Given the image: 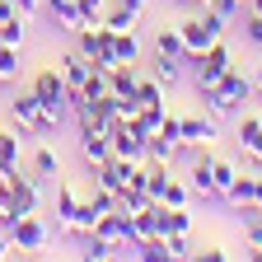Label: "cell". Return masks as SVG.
<instances>
[{
  "instance_id": "obj_1",
  "label": "cell",
  "mask_w": 262,
  "mask_h": 262,
  "mask_svg": "<svg viewBox=\"0 0 262 262\" xmlns=\"http://www.w3.org/2000/svg\"><path fill=\"white\" fill-rule=\"evenodd\" d=\"M248 98H253V80H248L244 71H234V66H229V71H225L211 89H202V103H206V113H211L215 122L239 117Z\"/></svg>"
},
{
  "instance_id": "obj_2",
  "label": "cell",
  "mask_w": 262,
  "mask_h": 262,
  "mask_svg": "<svg viewBox=\"0 0 262 262\" xmlns=\"http://www.w3.org/2000/svg\"><path fill=\"white\" fill-rule=\"evenodd\" d=\"M178 33H183V47H187V61H192V56H202L215 38H225V19H220V14H211V10H202V14L183 19V24H178ZM187 61H183V66H187Z\"/></svg>"
},
{
  "instance_id": "obj_3",
  "label": "cell",
  "mask_w": 262,
  "mask_h": 262,
  "mask_svg": "<svg viewBox=\"0 0 262 262\" xmlns=\"http://www.w3.org/2000/svg\"><path fill=\"white\" fill-rule=\"evenodd\" d=\"M10 117H14L19 131H28V136H56V126H61V122H52L42 113V103H38V94H33V89H24V94L10 98Z\"/></svg>"
},
{
  "instance_id": "obj_4",
  "label": "cell",
  "mask_w": 262,
  "mask_h": 262,
  "mask_svg": "<svg viewBox=\"0 0 262 262\" xmlns=\"http://www.w3.org/2000/svg\"><path fill=\"white\" fill-rule=\"evenodd\" d=\"M28 89L38 94V103H42V113H47L52 122H61L66 113H71V94H66V80H61L56 66H52V71H38Z\"/></svg>"
},
{
  "instance_id": "obj_5",
  "label": "cell",
  "mask_w": 262,
  "mask_h": 262,
  "mask_svg": "<svg viewBox=\"0 0 262 262\" xmlns=\"http://www.w3.org/2000/svg\"><path fill=\"white\" fill-rule=\"evenodd\" d=\"M187 66H192L196 94H202V89H211V84H215V80H220V75L229 71V66H234V56H229V42H225V38H215V42H211V47H206L202 56H192Z\"/></svg>"
},
{
  "instance_id": "obj_6",
  "label": "cell",
  "mask_w": 262,
  "mask_h": 262,
  "mask_svg": "<svg viewBox=\"0 0 262 262\" xmlns=\"http://www.w3.org/2000/svg\"><path fill=\"white\" fill-rule=\"evenodd\" d=\"M5 234H10V244H14V253H42V248L52 244V229L42 225V215H38V211L14 215Z\"/></svg>"
},
{
  "instance_id": "obj_7",
  "label": "cell",
  "mask_w": 262,
  "mask_h": 262,
  "mask_svg": "<svg viewBox=\"0 0 262 262\" xmlns=\"http://www.w3.org/2000/svg\"><path fill=\"white\" fill-rule=\"evenodd\" d=\"M108 136H113V155H122V159H131V164H145V159H150V145H145V136L136 131V122H131V117H117Z\"/></svg>"
},
{
  "instance_id": "obj_8",
  "label": "cell",
  "mask_w": 262,
  "mask_h": 262,
  "mask_svg": "<svg viewBox=\"0 0 262 262\" xmlns=\"http://www.w3.org/2000/svg\"><path fill=\"white\" fill-rule=\"evenodd\" d=\"M5 211H10V215L38 211V178H24V169L10 173V178H5Z\"/></svg>"
},
{
  "instance_id": "obj_9",
  "label": "cell",
  "mask_w": 262,
  "mask_h": 262,
  "mask_svg": "<svg viewBox=\"0 0 262 262\" xmlns=\"http://www.w3.org/2000/svg\"><path fill=\"white\" fill-rule=\"evenodd\" d=\"M80 155H84L89 169L108 164L113 159V136H108V131H98V126H80Z\"/></svg>"
},
{
  "instance_id": "obj_10",
  "label": "cell",
  "mask_w": 262,
  "mask_h": 262,
  "mask_svg": "<svg viewBox=\"0 0 262 262\" xmlns=\"http://www.w3.org/2000/svg\"><path fill=\"white\" fill-rule=\"evenodd\" d=\"M150 61H173V66H183L187 61V47H183V33L178 28H155V42H150Z\"/></svg>"
},
{
  "instance_id": "obj_11",
  "label": "cell",
  "mask_w": 262,
  "mask_h": 262,
  "mask_svg": "<svg viewBox=\"0 0 262 262\" xmlns=\"http://www.w3.org/2000/svg\"><path fill=\"white\" fill-rule=\"evenodd\" d=\"M56 71H61V80H66V94H84V80H89L94 66H89V56H80V52L71 47V52L56 61Z\"/></svg>"
},
{
  "instance_id": "obj_12",
  "label": "cell",
  "mask_w": 262,
  "mask_h": 262,
  "mask_svg": "<svg viewBox=\"0 0 262 262\" xmlns=\"http://www.w3.org/2000/svg\"><path fill=\"white\" fill-rule=\"evenodd\" d=\"M155 234H192V215H187V206H164V202H155Z\"/></svg>"
},
{
  "instance_id": "obj_13",
  "label": "cell",
  "mask_w": 262,
  "mask_h": 262,
  "mask_svg": "<svg viewBox=\"0 0 262 262\" xmlns=\"http://www.w3.org/2000/svg\"><path fill=\"white\" fill-rule=\"evenodd\" d=\"M187 187H192V196H202V202H215V192H211V145L187 164Z\"/></svg>"
},
{
  "instance_id": "obj_14",
  "label": "cell",
  "mask_w": 262,
  "mask_h": 262,
  "mask_svg": "<svg viewBox=\"0 0 262 262\" xmlns=\"http://www.w3.org/2000/svg\"><path fill=\"white\" fill-rule=\"evenodd\" d=\"M234 145L244 155H257L262 150V117L257 113H239V122H234Z\"/></svg>"
},
{
  "instance_id": "obj_15",
  "label": "cell",
  "mask_w": 262,
  "mask_h": 262,
  "mask_svg": "<svg viewBox=\"0 0 262 262\" xmlns=\"http://www.w3.org/2000/svg\"><path fill=\"white\" fill-rule=\"evenodd\" d=\"M42 10H47L52 28H61V33H75V28L84 24V14H80L75 0H42Z\"/></svg>"
},
{
  "instance_id": "obj_16",
  "label": "cell",
  "mask_w": 262,
  "mask_h": 262,
  "mask_svg": "<svg viewBox=\"0 0 262 262\" xmlns=\"http://www.w3.org/2000/svg\"><path fill=\"white\" fill-rule=\"evenodd\" d=\"M178 126H183V141H196V145H206V141L220 136V122H215V117H202V113L178 117Z\"/></svg>"
},
{
  "instance_id": "obj_17",
  "label": "cell",
  "mask_w": 262,
  "mask_h": 262,
  "mask_svg": "<svg viewBox=\"0 0 262 262\" xmlns=\"http://www.w3.org/2000/svg\"><path fill=\"white\" fill-rule=\"evenodd\" d=\"M19 164H24V150H19V136L14 131H0V173H19Z\"/></svg>"
},
{
  "instance_id": "obj_18",
  "label": "cell",
  "mask_w": 262,
  "mask_h": 262,
  "mask_svg": "<svg viewBox=\"0 0 262 262\" xmlns=\"http://www.w3.org/2000/svg\"><path fill=\"white\" fill-rule=\"evenodd\" d=\"M239 178V169L229 159H215L211 155V192H215V202H225V192H229V183Z\"/></svg>"
},
{
  "instance_id": "obj_19",
  "label": "cell",
  "mask_w": 262,
  "mask_h": 262,
  "mask_svg": "<svg viewBox=\"0 0 262 262\" xmlns=\"http://www.w3.org/2000/svg\"><path fill=\"white\" fill-rule=\"evenodd\" d=\"M113 47H117V61H126V66H136V61H141V38H136V28L113 33Z\"/></svg>"
},
{
  "instance_id": "obj_20",
  "label": "cell",
  "mask_w": 262,
  "mask_h": 262,
  "mask_svg": "<svg viewBox=\"0 0 262 262\" xmlns=\"http://www.w3.org/2000/svg\"><path fill=\"white\" fill-rule=\"evenodd\" d=\"M33 178H61V159H56V150H47V145L33 150Z\"/></svg>"
},
{
  "instance_id": "obj_21",
  "label": "cell",
  "mask_w": 262,
  "mask_h": 262,
  "mask_svg": "<svg viewBox=\"0 0 262 262\" xmlns=\"http://www.w3.org/2000/svg\"><path fill=\"white\" fill-rule=\"evenodd\" d=\"M19 47H10V42H0V84H14L19 80Z\"/></svg>"
},
{
  "instance_id": "obj_22",
  "label": "cell",
  "mask_w": 262,
  "mask_h": 262,
  "mask_svg": "<svg viewBox=\"0 0 262 262\" xmlns=\"http://www.w3.org/2000/svg\"><path fill=\"white\" fill-rule=\"evenodd\" d=\"M75 206H80V192H75L71 183H56V220L66 225V220L75 215Z\"/></svg>"
},
{
  "instance_id": "obj_23",
  "label": "cell",
  "mask_w": 262,
  "mask_h": 262,
  "mask_svg": "<svg viewBox=\"0 0 262 262\" xmlns=\"http://www.w3.org/2000/svg\"><path fill=\"white\" fill-rule=\"evenodd\" d=\"M136 19H141V14H131L126 5H113V10H103V19H98V24L113 28V33H122V28H136Z\"/></svg>"
},
{
  "instance_id": "obj_24",
  "label": "cell",
  "mask_w": 262,
  "mask_h": 262,
  "mask_svg": "<svg viewBox=\"0 0 262 262\" xmlns=\"http://www.w3.org/2000/svg\"><path fill=\"white\" fill-rule=\"evenodd\" d=\"M24 28H28V14H10L5 24H0V42H10V47H24Z\"/></svg>"
},
{
  "instance_id": "obj_25",
  "label": "cell",
  "mask_w": 262,
  "mask_h": 262,
  "mask_svg": "<svg viewBox=\"0 0 262 262\" xmlns=\"http://www.w3.org/2000/svg\"><path fill=\"white\" fill-rule=\"evenodd\" d=\"M164 206H187L192 202V187H187V178H169V187H164V196H159Z\"/></svg>"
},
{
  "instance_id": "obj_26",
  "label": "cell",
  "mask_w": 262,
  "mask_h": 262,
  "mask_svg": "<svg viewBox=\"0 0 262 262\" xmlns=\"http://www.w3.org/2000/svg\"><path fill=\"white\" fill-rule=\"evenodd\" d=\"M253 178H257V173H239L234 183H229L225 202H234V206H248V196H253Z\"/></svg>"
},
{
  "instance_id": "obj_27",
  "label": "cell",
  "mask_w": 262,
  "mask_h": 262,
  "mask_svg": "<svg viewBox=\"0 0 262 262\" xmlns=\"http://www.w3.org/2000/svg\"><path fill=\"white\" fill-rule=\"evenodd\" d=\"M136 103H164V80H136Z\"/></svg>"
},
{
  "instance_id": "obj_28",
  "label": "cell",
  "mask_w": 262,
  "mask_h": 262,
  "mask_svg": "<svg viewBox=\"0 0 262 262\" xmlns=\"http://www.w3.org/2000/svg\"><path fill=\"white\" fill-rule=\"evenodd\" d=\"M202 10H211V14H220V19L229 24V19H234V14H239L244 5H239V0H206V5H202Z\"/></svg>"
},
{
  "instance_id": "obj_29",
  "label": "cell",
  "mask_w": 262,
  "mask_h": 262,
  "mask_svg": "<svg viewBox=\"0 0 262 262\" xmlns=\"http://www.w3.org/2000/svg\"><path fill=\"white\" fill-rule=\"evenodd\" d=\"M75 5H80L84 24H98V19H103V10H108V0H75Z\"/></svg>"
},
{
  "instance_id": "obj_30",
  "label": "cell",
  "mask_w": 262,
  "mask_h": 262,
  "mask_svg": "<svg viewBox=\"0 0 262 262\" xmlns=\"http://www.w3.org/2000/svg\"><path fill=\"white\" fill-rule=\"evenodd\" d=\"M244 33H248L253 47H262V14H248V10H244Z\"/></svg>"
},
{
  "instance_id": "obj_31",
  "label": "cell",
  "mask_w": 262,
  "mask_h": 262,
  "mask_svg": "<svg viewBox=\"0 0 262 262\" xmlns=\"http://www.w3.org/2000/svg\"><path fill=\"white\" fill-rule=\"evenodd\" d=\"M150 66H155V80H164V84H173L183 75V66H173V61H150Z\"/></svg>"
},
{
  "instance_id": "obj_32",
  "label": "cell",
  "mask_w": 262,
  "mask_h": 262,
  "mask_svg": "<svg viewBox=\"0 0 262 262\" xmlns=\"http://www.w3.org/2000/svg\"><path fill=\"white\" fill-rule=\"evenodd\" d=\"M169 257H196L192 253V239L187 234H169Z\"/></svg>"
},
{
  "instance_id": "obj_33",
  "label": "cell",
  "mask_w": 262,
  "mask_h": 262,
  "mask_svg": "<svg viewBox=\"0 0 262 262\" xmlns=\"http://www.w3.org/2000/svg\"><path fill=\"white\" fill-rule=\"evenodd\" d=\"M196 257H206V262H225V257H229V253H225V248H220V244H211V248H202V253H196Z\"/></svg>"
},
{
  "instance_id": "obj_34",
  "label": "cell",
  "mask_w": 262,
  "mask_h": 262,
  "mask_svg": "<svg viewBox=\"0 0 262 262\" xmlns=\"http://www.w3.org/2000/svg\"><path fill=\"white\" fill-rule=\"evenodd\" d=\"M14 10H19V14H28V19H33V14H38V10H42V0H14Z\"/></svg>"
},
{
  "instance_id": "obj_35",
  "label": "cell",
  "mask_w": 262,
  "mask_h": 262,
  "mask_svg": "<svg viewBox=\"0 0 262 262\" xmlns=\"http://www.w3.org/2000/svg\"><path fill=\"white\" fill-rule=\"evenodd\" d=\"M248 206H253V211H262V173L253 178V196H248Z\"/></svg>"
},
{
  "instance_id": "obj_36",
  "label": "cell",
  "mask_w": 262,
  "mask_h": 262,
  "mask_svg": "<svg viewBox=\"0 0 262 262\" xmlns=\"http://www.w3.org/2000/svg\"><path fill=\"white\" fill-rule=\"evenodd\" d=\"M0 257H14V244H10V234H0Z\"/></svg>"
},
{
  "instance_id": "obj_37",
  "label": "cell",
  "mask_w": 262,
  "mask_h": 262,
  "mask_svg": "<svg viewBox=\"0 0 262 262\" xmlns=\"http://www.w3.org/2000/svg\"><path fill=\"white\" fill-rule=\"evenodd\" d=\"M117 5H126L131 14H141V10H145V0H117Z\"/></svg>"
},
{
  "instance_id": "obj_38",
  "label": "cell",
  "mask_w": 262,
  "mask_h": 262,
  "mask_svg": "<svg viewBox=\"0 0 262 262\" xmlns=\"http://www.w3.org/2000/svg\"><path fill=\"white\" fill-rule=\"evenodd\" d=\"M244 10L248 14H262V0H244Z\"/></svg>"
},
{
  "instance_id": "obj_39",
  "label": "cell",
  "mask_w": 262,
  "mask_h": 262,
  "mask_svg": "<svg viewBox=\"0 0 262 262\" xmlns=\"http://www.w3.org/2000/svg\"><path fill=\"white\" fill-rule=\"evenodd\" d=\"M253 94L262 98V66H257V75H253Z\"/></svg>"
},
{
  "instance_id": "obj_40",
  "label": "cell",
  "mask_w": 262,
  "mask_h": 262,
  "mask_svg": "<svg viewBox=\"0 0 262 262\" xmlns=\"http://www.w3.org/2000/svg\"><path fill=\"white\" fill-rule=\"evenodd\" d=\"M178 5H206V0H178Z\"/></svg>"
},
{
  "instance_id": "obj_41",
  "label": "cell",
  "mask_w": 262,
  "mask_h": 262,
  "mask_svg": "<svg viewBox=\"0 0 262 262\" xmlns=\"http://www.w3.org/2000/svg\"><path fill=\"white\" fill-rule=\"evenodd\" d=\"M239 5H244V0H239Z\"/></svg>"
}]
</instances>
